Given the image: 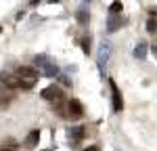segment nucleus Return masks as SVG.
<instances>
[{
    "instance_id": "nucleus-1",
    "label": "nucleus",
    "mask_w": 157,
    "mask_h": 151,
    "mask_svg": "<svg viewBox=\"0 0 157 151\" xmlns=\"http://www.w3.org/2000/svg\"><path fill=\"white\" fill-rule=\"evenodd\" d=\"M15 78L19 80V86H21V90H29V88L36 86V82H38V72L34 69V67L21 65V67H17Z\"/></svg>"
},
{
    "instance_id": "nucleus-2",
    "label": "nucleus",
    "mask_w": 157,
    "mask_h": 151,
    "mask_svg": "<svg viewBox=\"0 0 157 151\" xmlns=\"http://www.w3.org/2000/svg\"><path fill=\"white\" fill-rule=\"evenodd\" d=\"M42 99L44 101H50V103H57V105H61L63 103V99H65V95H63V90H61V86H57V84H50V86H46L42 92Z\"/></svg>"
},
{
    "instance_id": "nucleus-3",
    "label": "nucleus",
    "mask_w": 157,
    "mask_h": 151,
    "mask_svg": "<svg viewBox=\"0 0 157 151\" xmlns=\"http://www.w3.org/2000/svg\"><path fill=\"white\" fill-rule=\"evenodd\" d=\"M109 86H111V101H113V111L120 113L121 109H124V99H121V92H120V88H117V84H115L113 80H109Z\"/></svg>"
},
{
    "instance_id": "nucleus-4",
    "label": "nucleus",
    "mask_w": 157,
    "mask_h": 151,
    "mask_svg": "<svg viewBox=\"0 0 157 151\" xmlns=\"http://www.w3.org/2000/svg\"><path fill=\"white\" fill-rule=\"evenodd\" d=\"M67 118H71V120H80L82 115H84V105L80 103L78 99H71L67 103V113H65Z\"/></svg>"
},
{
    "instance_id": "nucleus-5",
    "label": "nucleus",
    "mask_w": 157,
    "mask_h": 151,
    "mask_svg": "<svg viewBox=\"0 0 157 151\" xmlns=\"http://www.w3.org/2000/svg\"><path fill=\"white\" fill-rule=\"evenodd\" d=\"M36 63H40V67L44 69V74L48 76V78H55V76L59 74V69H57V65H52V63L44 61V57H36Z\"/></svg>"
},
{
    "instance_id": "nucleus-6",
    "label": "nucleus",
    "mask_w": 157,
    "mask_h": 151,
    "mask_svg": "<svg viewBox=\"0 0 157 151\" xmlns=\"http://www.w3.org/2000/svg\"><path fill=\"white\" fill-rule=\"evenodd\" d=\"M38 143H40V130H32V132L25 137V147H27V149H34Z\"/></svg>"
},
{
    "instance_id": "nucleus-7",
    "label": "nucleus",
    "mask_w": 157,
    "mask_h": 151,
    "mask_svg": "<svg viewBox=\"0 0 157 151\" xmlns=\"http://www.w3.org/2000/svg\"><path fill=\"white\" fill-rule=\"evenodd\" d=\"M84 134H86V128H84V126L69 128V132H67V137L71 138V141H80V138H84Z\"/></svg>"
},
{
    "instance_id": "nucleus-8",
    "label": "nucleus",
    "mask_w": 157,
    "mask_h": 151,
    "mask_svg": "<svg viewBox=\"0 0 157 151\" xmlns=\"http://www.w3.org/2000/svg\"><path fill=\"white\" fill-rule=\"evenodd\" d=\"M145 55H147V44H145V42H140V44L134 48V57H138V59L143 61V59H145Z\"/></svg>"
},
{
    "instance_id": "nucleus-9",
    "label": "nucleus",
    "mask_w": 157,
    "mask_h": 151,
    "mask_svg": "<svg viewBox=\"0 0 157 151\" xmlns=\"http://www.w3.org/2000/svg\"><path fill=\"white\" fill-rule=\"evenodd\" d=\"M121 11H124V4H121V2H111V4H109V13H111V15H120Z\"/></svg>"
},
{
    "instance_id": "nucleus-10",
    "label": "nucleus",
    "mask_w": 157,
    "mask_h": 151,
    "mask_svg": "<svg viewBox=\"0 0 157 151\" xmlns=\"http://www.w3.org/2000/svg\"><path fill=\"white\" fill-rule=\"evenodd\" d=\"M120 25H121V21H120V19L111 17V19H109V32H115V29H117Z\"/></svg>"
},
{
    "instance_id": "nucleus-11",
    "label": "nucleus",
    "mask_w": 157,
    "mask_h": 151,
    "mask_svg": "<svg viewBox=\"0 0 157 151\" xmlns=\"http://www.w3.org/2000/svg\"><path fill=\"white\" fill-rule=\"evenodd\" d=\"M78 21H80V23H88V13H86L84 9L78 11Z\"/></svg>"
},
{
    "instance_id": "nucleus-12",
    "label": "nucleus",
    "mask_w": 157,
    "mask_h": 151,
    "mask_svg": "<svg viewBox=\"0 0 157 151\" xmlns=\"http://www.w3.org/2000/svg\"><path fill=\"white\" fill-rule=\"evenodd\" d=\"M147 29H149V32H155V21H153V19H149V23H147Z\"/></svg>"
},
{
    "instance_id": "nucleus-13",
    "label": "nucleus",
    "mask_w": 157,
    "mask_h": 151,
    "mask_svg": "<svg viewBox=\"0 0 157 151\" xmlns=\"http://www.w3.org/2000/svg\"><path fill=\"white\" fill-rule=\"evenodd\" d=\"M84 151H101V149H98L97 145H90V147H88V149H84Z\"/></svg>"
},
{
    "instance_id": "nucleus-14",
    "label": "nucleus",
    "mask_w": 157,
    "mask_h": 151,
    "mask_svg": "<svg viewBox=\"0 0 157 151\" xmlns=\"http://www.w3.org/2000/svg\"><path fill=\"white\" fill-rule=\"evenodd\" d=\"M0 151H15V147H2Z\"/></svg>"
},
{
    "instance_id": "nucleus-15",
    "label": "nucleus",
    "mask_w": 157,
    "mask_h": 151,
    "mask_svg": "<svg viewBox=\"0 0 157 151\" xmlns=\"http://www.w3.org/2000/svg\"><path fill=\"white\" fill-rule=\"evenodd\" d=\"M153 52H155V55H157V48H155V46H153Z\"/></svg>"
},
{
    "instance_id": "nucleus-16",
    "label": "nucleus",
    "mask_w": 157,
    "mask_h": 151,
    "mask_svg": "<svg viewBox=\"0 0 157 151\" xmlns=\"http://www.w3.org/2000/svg\"><path fill=\"white\" fill-rule=\"evenodd\" d=\"M0 32H2V27H0Z\"/></svg>"
}]
</instances>
